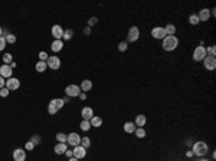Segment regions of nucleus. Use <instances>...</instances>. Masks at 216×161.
Wrapping results in <instances>:
<instances>
[{"label": "nucleus", "mask_w": 216, "mask_h": 161, "mask_svg": "<svg viewBox=\"0 0 216 161\" xmlns=\"http://www.w3.org/2000/svg\"><path fill=\"white\" fill-rule=\"evenodd\" d=\"M2 32H3V30H2V27H0V36H2Z\"/></svg>", "instance_id": "obj_49"}, {"label": "nucleus", "mask_w": 216, "mask_h": 161, "mask_svg": "<svg viewBox=\"0 0 216 161\" xmlns=\"http://www.w3.org/2000/svg\"><path fill=\"white\" fill-rule=\"evenodd\" d=\"M164 30H166V35H167V36H174L176 26H174V25H171V23H169L167 26L164 27Z\"/></svg>", "instance_id": "obj_24"}, {"label": "nucleus", "mask_w": 216, "mask_h": 161, "mask_svg": "<svg viewBox=\"0 0 216 161\" xmlns=\"http://www.w3.org/2000/svg\"><path fill=\"white\" fill-rule=\"evenodd\" d=\"M203 64H205V68L208 71H213L216 68V59L212 56H206L205 59H203Z\"/></svg>", "instance_id": "obj_15"}, {"label": "nucleus", "mask_w": 216, "mask_h": 161, "mask_svg": "<svg viewBox=\"0 0 216 161\" xmlns=\"http://www.w3.org/2000/svg\"><path fill=\"white\" fill-rule=\"evenodd\" d=\"M66 142L69 145L72 147H76V145H81V137H79L76 132H71V134L68 135V140Z\"/></svg>", "instance_id": "obj_7"}, {"label": "nucleus", "mask_w": 216, "mask_h": 161, "mask_svg": "<svg viewBox=\"0 0 216 161\" xmlns=\"http://www.w3.org/2000/svg\"><path fill=\"white\" fill-rule=\"evenodd\" d=\"M30 141H32L35 145H36V144H39V137H37V135H36V137H32V140H30Z\"/></svg>", "instance_id": "obj_42"}, {"label": "nucleus", "mask_w": 216, "mask_h": 161, "mask_svg": "<svg viewBox=\"0 0 216 161\" xmlns=\"http://www.w3.org/2000/svg\"><path fill=\"white\" fill-rule=\"evenodd\" d=\"M135 124L134 122H125L124 124V131L128 132V134H133V132L135 131Z\"/></svg>", "instance_id": "obj_23"}, {"label": "nucleus", "mask_w": 216, "mask_h": 161, "mask_svg": "<svg viewBox=\"0 0 216 161\" xmlns=\"http://www.w3.org/2000/svg\"><path fill=\"white\" fill-rule=\"evenodd\" d=\"M46 65H48L49 69H52V71H58L61 68V59L56 56H49L48 60H46Z\"/></svg>", "instance_id": "obj_4"}, {"label": "nucleus", "mask_w": 216, "mask_h": 161, "mask_svg": "<svg viewBox=\"0 0 216 161\" xmlns=\"http://www.w3.org/2000/svg\"><path fill=\"white\" fill-rule=\"evenodd\" d=\"M4 86H6V81H4L3 76H0V89H2V88H4Z\"/></svg>", "instance_id": "obj_41"}, {"label": "nucleus", "mask_w": 216, "mask_h": 161, "mask_svg": "<svg viewBox=\"0 0 216 161\" xmlns=\"http://www.w3.org/2000/svg\"><path fill=\"white\" fill-rule=\"evenodd\" d=\"M46 68H48V65H46V62H43V60H39L36 64V71L37 72H45Z\"/></svg>", "instance_id": "obj_25"}, {"label": "nucleus", "mask_w": 216, "mask_h": 161, "mask_svg": "<svg viewBox=\"0 0 216 161\" xmlns=\"http://www.w3.org/2000/svg\"><path fill=\"white\" fill-rule=\"evenodd\" d=\"M79 98H81L82 101H84V99H86V95L84 94V92H82V94H79Z\"/></svg>", "instance_id": "obj_44"}, {"label": "nucleus", "mask_w": 216, "mask_h": 161, "mask_svg": "<svg viewBox=\"0 0 216 161\" xmlns=\"http://www.w3.org/2000/svg\"><path fill=\"white\" fill-rule=\"evenodd\" d=\"M63 105H65L63 99H61V98H55V99H52V101L49 102V105H48V112L51 114V115H55V114L58 112L61 108H62Z\"/></svg>", "instance_id": "obj_3"}, {"label": "nucleus", "mask_w": 216, "mask_h": 161, "mask_svg": "<svg viewBox=\"0 0 216 161\" xmlns=\"http://www.w3.org/2000/svg\"><path fill=\"white\" fill-rule=\"evenodd\" d=\"M35 148V144L32 141H27L26 142V145H25V150H29V151H32Z\"/></svg>", "instance_id": "obj_38"}, {"label": "nucleus", "mask_w": 216, "mask_h": 161, "mask_svg": "<svg viewBox=\"0 0 216 161\" xmlns=\"http://www.w3.org/2000/svg\"><path fill=\"white\" fill-rule=\"evenodd\" d=\"M65 94L68 95V97H79V94H81V88H79L78 85H68L66 88H65Z\"/></svg>", "instance_id": "obj_6"}, {"label": "nucleus", "mask_w": 216, "mask_h": 161, "mask_svg": "<svg viewBox=\"0 0 216 161\" xmlns=\"http://www.w3.org/2000/svg\"><path fill=\"white\" fill-rule=\"evenodd\" d=\"M19 86H20V81H19L17 78H9L7 81H6V88H7L9 91H16L19 89Z\"/></svg>", "instance_id": "obj_8"}, {"label": "nucleus", "mask_w": 216, "mask_h": 161, "mask_svg": "<svg viewBox=\"0 0 216 161\" xmlns=\"http://www.w3.org/2000/svg\"><path fill=\"white\" fill-rule=\"evenodd\" d=\"M186 155H187V157H193V151H187V153H186Z\"/></svg>", "instance_id": "obj_45"}, {"label": "nucleus", "mask_w": 216, "mask_h": 161, "mask_svg": "<svg viewBox=\"0 0 216 161\" xmlns=\"http://www.w3.org/2000/svg\"><path fill=\"white\" fill-rule=\"evenodd\" d=\"M198 17H199V22H206V20H209V17H210V10L209 9H202L200 12H199V15H198Z\"/></svg>", "instance_id": "obj_18"}, {"label": "nucleus", "mask_w": 216, "mask_h": 161, "mask_svg": "<svg viewBox=\"0 0 216 161\" xmlns=\"http://www.w3.org/2000/svg\"><path fill=\"white\" fill-rule=\"evenodd\" d=\"M189 23H190V25H193V26H194V25H199V17L196 15H192L189 17Z\"/></svg>", "instance_id": "obj_33"}, {"label": "nucleus", "mask_w": 216, "mask_h": 161, "mask_svg": "<svg viewBox=\"0 0 216 161\" xmlns=\"http://www.w3.org/2000/svg\"><path fill=\"white\" fill-rule=\"evenodd\" d=\"M81 145L84 147V148H88V147L91 145V140H90V137H82V138H81Z\"/></svg>", "instance_id": "obj_26"}, {"label": "nucleus", "mask_w": 216, "mask_h": 161, "mask_svg": "<svg viewBox=\"0 0 216 161\" xmlns=\"http://www.w3.org/2000/svg\"><path fill=\"white\" fill-rule=\"evenodd\" d=\"M127 48H128V45H127V42H121V43L118 45V49L121 50V52H125Z\"/></svg>", "instance_id": "obj_37"}, {"label": "nucleus", "mask_w": 216, "mask_h": 161, "mask_svg": "<svg viewBox=\"0 0 216 161\" xmlns=\"http://www.w3.org/2000/svg\"><path fill=\"white\" fill-rule=\"evenodd\" d=\"M138 38H140V30H138V27L137 26L130 27V30H128V36H127L128 42H135V40H138Z\"/></svg>", "instance_id": "obj_9"}, {"label": "nucleus", "mask_w": 216, "mask_h": 161, "mask_svg": "<svg viewBox=\"0 0 216 161\" xmlns=\"http://www.w3.org/2000/svg\"><path fill=\"white\" fill-rule=\"evenodd\" d=\"M6 43H7V42H6V38H4V36H0V50H3V49L6 48Z\"/></svg>", "instance_id": "obj_36"}, {"label": "nucleus", "mask_w": 216, "mask_h": 161, "mask_svg": "<svg viewBox=\"0 0 216 161\" xmlns=\"http://www.w3.org/2000/svg\"><path fill=\"white\" fill-rule=\"evenodd\" d=\"M62 48H63L62 40H53L52 45H51V49H52L53 52H59V50H62Z\"/></svg>", "instance_id": "obj_20"}, {"label": "nucleus", "mask_w": 216, "mask_h": 161, "mask_svg": "<svg viewBox=\"0 0 216 161\" xmlns=\"http://www.w3.org/2000/svg\"><path fill=\"white\" fill-rule=\"evenodd\" d=\"M84 32H85V35H90L91 33V29H90V27H85V30H84Z\"/></svg>", "instance_id": "obj_46"}, {"label": "nucleus", "mask_w": 216, "mask_h": 161, "mask_svg": "<svg viewBox=\"0 0 216 161\" xmlns=\"http://www.w3.org/2000/svg\"><path fill=\"white\" fill-rule=\"evenodd\" d=\"M65 155H66L68 158H71V157H74V154H72V150H66L65 151Z\"/></svg>", "instance_id": "obj_43"}, {"label": "nucleus", "mask_w": 216, "mask_h": 161, "mask_svg": "<svg viewBox=\"0 0 216 161\" xmlns=\"http://www.w3.org/2000/svg\"><path fill=\"white\" fill-rule=\"evenodd\" d=\"M177 46H179V39L176 38V36H166V38L163 39V49L164 50L170 52V50H174Z\"/></svg>", "instance_id": "obj_1"}, {"label": "nucleus", "mask_w": 216, "mask_h": 161, "mask_svg": "<svg viewBox=\"0 0 216 161\" xmlns=\"http://www.w3.org/2000/svg\"><path fill=\"white\" fill-rule=\"evenodd\" d=\"M72 154H74L75 158H78V160H81V158H84L86 155V148H84L82 145H76L72 150Z\"/></svg>", "instance_id": "obj_10"}, {"label": "nucleus", "mask_w": 216, "mask_h": 161, "mask_svg": "<svg viewBox=\"0 0 216 161\" xmlns=\"http://www.w3.org/2000/svg\"><path fill=\"white\" fill-rule=\"evenodd\" d=\"M135 135H137L138 138H144L145 137V131L144 130H143V128H135Z\"/></svg>", "instance_id": "obj_32"}, {"label": "nucleus", "mask_w": 216, "mask_h": 161, "mask_svg": "<svg viewBox=\"0 0 216 161\" xmlns=\"http://www.w3.org/2000/svg\"><path fill=\"white\" fill-rule=\"evenodd\" d=\"M90 128H91V122L90 121H82L81 122V130L82 131H90Z\"/></svg>", "instance_id": "obj_28"}, {"label": "nucleus", "mask_w": 216, "mask_h": 161, "mask_svg": "<svg viewBox=\"0 0 216 161\" xmlns=\"http://www.w3.org/2000/svg\"><path fill=\"white\" fill-rule=\"evenodd\" d=\"M92 89V82H91L90 79H85V81H82L81 83V91L82 92H88V91Z\"/></svg>", "instance_id": "obj_19"}, {"label": "nucleus", "mask_w": 216, "mask_h": 161, "mask_svg": "<svg viewBox=\"0 0 216 161\" xmlns=\"http://www.w3.org/2000/svg\"><path fill=\"white\" fill-rule=\"evenodd\" d=\"M151 35H153L154 39H164L166 36H167L164 27H154V29L151 30Z\"/></svg>", "instance_id": "obj_13"}, {"label": "nucleus", "mask_w": 216, "mask_h": 161, "mask_svg": "<svg viewBox=\"0 0 216 161\" xmlns=\"http://www.w3.org/2000/svg\"><path fill=\"white\" fill-rule=\"evenodd\" d=\"M68 150V145L66 142H58L55 145V148H53V151H55V154H58V155H61V154H65V151Z\"/></svg>", "instance_id": "obj_16"}, {"label": "nucleus", "mask_w": 216, "mask_h": 161, "mask_svg": "<svg viewBox=\"0 0 216 161\" xmlns=\"http://www.w3.org/2000/svg\"><path fill=\"white\" fill-rule=\"evenodd\" d=\"M97 22H98L97 17H91V19L88 20V26H94V25H97Z\"/></svg>", "instance_id": "obj_40"}, {"label": "nucleus", "mask_w": 216, "mask_h": 161, "mask_svg": "<svg viewBox=\"0 0 216 161\" xmlns=\"http://www.w3.org/2000/svg\"><path fill=\"white\" fill-rule=\"evenodd\" d=\"M74 36V30L68 29V30H63V39H66V40H69V39Z\"/></svg>", "instance_id": "obj_30"}, {"label": "nucleus", "mask_w": 216, "mask_h": 161, "mask_svg": "<svg viewBox=\"0 0 216 161\" xmlns=\"http://www.w3.org/2000/svg\"><path fill=\"white\" fill-rule=\"evenodd\" d=\"M206 56H208V55H206V48H203V46H198V48L194 49L193 59L196 60V62H199V60H203Z\"/></svg>", "instance_id": "obj_5"}, {"label": "nucleus", "mask_w": 216, "mask_h": 161, "mask_svg": "<svg viewBox=\"0 0 216 161\" xmlns=\"http://www.w3.org/2000/svg\"><path fill=\"white\" fill-rule=\"evenodd\" d=\"M199 161H208V160H205V158H202V160H199Z\"/></svg>", "instance_id": "obj_50"}, {"label": "nucleus", "mask_w": 216, "mask_h": 161, "mask_svg": "<svg viewBox=\"0 0 216 161\" xmlns=\"http://www.w3.org/2000/svg\"><path fill=\"white\" fill-rule=\"evenodd\" d=\"M12 73H13V69L10 68V65H2L0 66V76H3L4 79L12 78Z\"/></svg>", "instance_id": "obj_11"}, {"label": "nucleus", "mask_w": 216, "mask_h": 161, "mask_svg": "<svg viewBox=\"0 0 216 161\" xmlns=\"http://www.w3.org/2000/svg\"><path fill=\"white\" fill-rule=\"evenodd\" d=\"M6 42H9V43H15V42H16V36H15V35H12V33H9L7 36H6Z\"/></svg>", "instance_id": "obj_35"}, {"label": "nucleus", "mask_w": 216, "mask_h": 161, "mask_svg": "<svg viewBox=\"0 0 216 161\" xmlns=\"http://www.w3.org/2000/svg\"><path fill=\"white\" fill-rule=\"evenodd\" d=\"M52 36L55 38V40H61L63 38V29L59 25H55L52 26Z\"/></svg>", "instance_id": "obj_14"}, {"label": "nucleus", "mask_w": 216, "mask_h": 161, "mask_svg": "<svg viewBox=\"0 0 216 161\" xmlns=\"http://www.w3.org/2000/svg\"><path fill=\"white\" fill-rule=\"evenodd\" d=\"M3 62L4 65H9L13 62V56H12V53H4L3 55Z\"/></svg>", "instance_id": "obj_27"}, {"label": "nucleus", "mask_w": 216, "mask_h": 161, "mask_svg": "<svg viewBox=\"0 0 216 161\" xmlns=\"http://www.w3.org/2000/svg\"><path fill=\"white\" fill-rule=\"evenodd\" d=\"M13 160L15 161H25L26 160V153L23 148H16L13 151Z\"/></svg>", "instance_id": "obj_12"}, {"label": "nucleus", "mask_w": 216, "mask_h": 161, "mask_svg": "<svg viewBox=\"0 0 216 161\" xmlns=\"http://www.w3.org/2000/svg\"><path fill=\"white\" fill-rule=\"evenodd\" d=\"M10 68H16V62H12V64H10Z\"/></svg>", "instance_id": "obj_48"}, {"label": "nucleus", "mask_w": 216, "mask_h": 161, "mask_svg": "<svg viewBox=\"0 0 216 161\" xmlns=\"http://www.w3.org/2000/svg\"><path fill=\"white\" fill-rule=\"evenodd\" d=\"M208 150H209V147L208 144H206L205 141H198V142H194V145H193V155H199V157H203V155H206L208 154Z\"/></svg>", "instance_id": "obj_2"}, {"label": "nucleus", "mask_w": 216, "mask_h": 161, "mask_svg": "<svg viewBox=\"0 0 216 161\" xmlns=\"http://www.w3.org/2000/svg\"><path fill=\"white\" fill-rule=\"evenodd\" d=\"M90 122H91V127L98 128V127L102 125V118H101V116H92V118L90 120Z\"/></svg>", "instance_id": "obj_21"}, {"label": "nucleus", "mask_w": 216, "mask_h": 161, "mask_svg": "<svg viewBox=\"0 0 216 161\" xmlns=\"http://www.w3.org/2000/svg\"><path fill=\"white\" fill-rule=\"evenodd\" d=\"M209 53V56H212V58H215V53H216V48H215V45L213 46H209L208 49H206V55Z\"/></svg>", "instance_id": "obj_31"}, {"label": "nucleus", "mask_w": 216, "mask_h": 161, "mask_svg": "<svg viewBox=\"0 0 216 161\" xmlns=\"http://www.w3.org/2000/svg\"><path fill=\"white\" fill-rule=\"evenodd\" d=\"M135 127H138V128H143L144 127V124H145V116L144 115H141V114H140V115H137L135 116Z\"/></svg>", "instance_id": "obj_22"}, {"label": "nucleus", "mask_w": 216, "mask_h": 161, "mask_svg": "<svg viewBox=\"0 0 216 161\" xmlns=\"http://www.w3.org/2000/svg\"><path fill=\"white\" fill-rule=\"evenodd\" d=\"M92 116H94V111L91 107H85V108L82 109V118L85 121H90Z\"/></svg>", "instance_id": "obj_17"}, {"label": "nucleus", "mask_w": 216, "mask_h": 161, "mask_svg": "<svg viewBox=\"0 0 216 161\" xmlns=\"http://www.w3.org/2000/svg\"><path fill=\"white\" fill-rule=\"evenodd\" d=\"M9 92H10V91H9L7 88L4 86V88H2V89H0V97H2V98H6L9 95Z\"/></svg>", "instance_id": "obj_34"}, {"label": "nucleus", "mask_w": 216, "mask_h": 161, "mask_svg": "<svg viewBox=\"0 0 216 161\" xmlns=\"http://www.w3.org/2000/svg\"><path fill=\"white\" fill-rule=\"evenodd\" d=\"M68 161H78V158H75V157H71V158H69V160H68Z\"/></svg>", "instance_id": "obj_47"}, {"label": "nucleus", "mask_w": 216, "mask_h": 161, "mask_svg": "<svg viewBox=\"0 0 216 161\" xmlns=\"http://www.w3.org/2000/svg\"><path fill=\"white\" fill-rule=\"evenodd\" d=\"M56 140H58V142H66L68 135H65L63 132H58L56 134Z\"/></svg>", "instance_id": "obj_29"}, {"label": "nucleus", "mask_w": 216, "mask_h": 161, "mask_svg": "<svg viewBox=\"0 0 216 161\" xmlns=\"http://www.w3.org/2000/svg\"><path fill=\"white\" fill-rule=\"evenodd\" d=\"M48 53H46V52H41V53H39V59H41V60H43V62H46V60H48Z\"/></svg>", "instance_id": "obj_39"}]
</instances>
